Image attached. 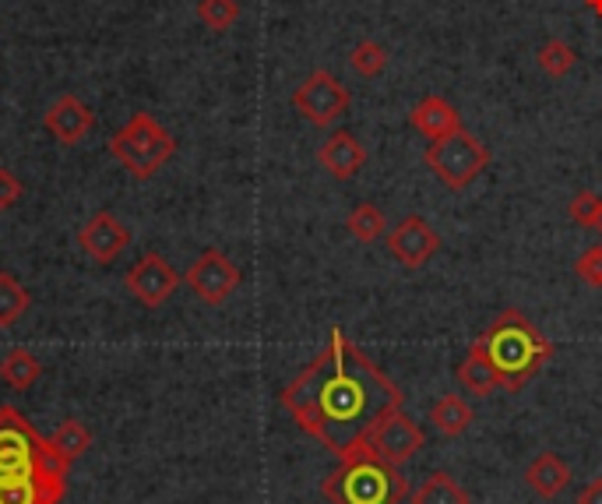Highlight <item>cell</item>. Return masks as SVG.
Wrapping results in <instances>:
<instances>
[{"instance_id":"6da1fadb","label":"cell","mask_w":602,"mask_h":504,"mask_svg":"<svg viewBox=\"0 0 602 504\" xmlns=\"http://www.w3.org/2000/svg\"><path fill=\"white\" fill-rule=\"evenodd\" d=\"M279 403L299 431L342 458L402 409V392L378 360L345 339L342 329H331L328 346L285 384Z\"/></svg>"},{"instance_id":"7a4b0ae2","label":"cell","mask_w":602,"mask_h":504,"mask_svg":"<svg viewBox=\"0 0 602 504\" xmlns=\"http://www.w3.org/2000/svg\"><path fill=\"white\" fill-rule=\"evenodd\" d=\"M71 463L14 406H0V504H60Z\"/></svg>"},{"instance_id":"3957f363","label":"cell","mask_w":602,"mask_h":504,"mask_svg":"<svg viewBox=\"0 0 602 504\" xmlns=\"http://www.w3.org/2000/svg\"><path fill=\"white\" fill-rule=\"evenodd\" d=\"M490 360L496 384L504 392H521L553 357V343L518 307L501 310L490 329L472 343Z\"/></svg>"},{"instance_id":"277c9868","label":"cell","mask_w":602,"mask_h":504,"mask_svg":"<svg viewBox=\"0 0 602 504\" xmlns=\"http://www.w3.org/2000/svg\"><path fill=\"white\" fill-rule=\"evenodd\" d=\"M321 491L331 504H402L409 497V483L395 463H388L370 441H364L339 458Z\"/></svg>"},{"instance_id":"5b68a950","label":"cell","mask_w":602,"mask_h":504,"mask_svg":"<svg viewBox=\"0 0 602 504\" xmlns=\"http://www.w3.org/2000/svg\"><path fill=\"white\" fill-rule=\"evenodd\" d=\"M113 159L124 167L134 181H152V176L173 159L176 142L152 113H134L131 121L110 138Z\"/></svg>"},{"instance_id":"8992f818","label":"cell","mask_w":602,"mask_h":504,"mask_svg":"<svg viewBox=\"0 0 602 504\" xmlns=\"http://www.w3.org/2000/svg\"><path fill=\"white\" fill-rule=\"evenodd\" d=\"M423 162L447 190H465L490 167V148L476 135H469V131H458V135H451V138L430 142L423 152Z\"/></svg>"},{"instance_id":"52a82bcc","label":"cell","mask_w":602,"mask_h":504,"mask_svg":"<svg viewBox=\"0 0 602 504\" xmlns=\"http://www.w3.org/2000/svg\"><path fill=\"white\" fill-rule=\"evenodd\" d=\"M293 107L314 127H331L353 107V96L331 71H310L293 93Z\"/></svg>"},{"instance_id":"ba28073f","label":"cell","mask_w":602,"mask_h":504,"mask_svg":"<svg viewBox=\"0 0 602 504\" xmlns=\"http://www.w3.org/2000/svg\"><path fill=\"white\" fill-rule=\"evenodd\" d=\"M239 283H244V275H239L236 265L216 247H208L184 275V286L208 307H219V304L230 300V296L239 290Z\"/></svg>"},{"instance_id":"9c48e42d","label":"cell","mask_w":602,"mask_h":504,"mask_svg":"<svg viewBox=\"0 0 602 504\" xmlns=\"http://www.w3.org/2000/svg\"><path fill=\"white\" fill-rule=\"evenodd\" d=\"M180 283H184V279H180V272L162 255L138 258L124 275L127 293L148 310H156V307H162L165 300H170V296L180 290Z\"/></svg>"},{"instance_id":"30bf717a","label":"cell","mask_w":602,"mask_h":504,"mask_svg":"<svg viewBox=\"0 0 602 504\" xmlns=\"http://www.w3.org/2000/svg\"><path fill=\"white\" fill-rule=\"evenodd\" d=\"M388 250L402 269H423L427 261H433V255L441 250V236L430 226L423 216H405L402 222H395L388 233Z\"/></svg>"},{"instance_id":"8fae6325","label":"cell","mask_w":602,"mask_h":504,"mask_svg":"<svg viewBox=\"0 0 602 504\" xmlns=\"http://www.w3.org/2000/svg\"><path fill=\"white\" fill-rule=\"evenodd\" d=\"M370 444L378 448V455H384L388 463H409V458H416L419 452H423V444H427V434H423V427H419L409 413H402L395 409L388 420H381L378 431L370 434Z\"/></svg>"},{"instance_id":"7c38bea8","label":"cell","mask_w":602,"mask_h":504,"mask_svg":"<svg viewBox=\"0 0 602 504\" xmlns=\"http://www.w3.org/2000/svg\"><path fill=\"white\" fill-rule=\"evenodd\" d=\"M131 230L120 222L113 212H96L93 219L78 230V247L85 250L96 265H110L127 250Z\"/></svg>"},{"instance_id":"4fadbf2b","label":"cell","mask_w":602,"mask_h":504,"mask_svg":"<svg viewBox=\"0 0 602 504\" xmlns=\"http://www.w3.org/2000/svg\"><path fill=\"white\" fill-rule=\"evenodd\" d=\"M42 127L50 131L53 142L71 148V145H78L88 131L96 127V113L78 96H60L57 102H50V110L42 113Z\"/></svg>"},{"instance_id":"5bb4252c","label":"cell","mask_w":602,"mask_h":504,"mask_svg":"<svg viewBox=\"0 0 602 504\" xmlns=\"http://www.w3.org/2000/svg\"><path fill=\"white\" fill-rule=\"evenodd\" d=\"M318 162H321V170H328V176H335V181H353V176L367 167V148L353 131L339 127L321 142Z\"/></svg>"},{"instance_id":"9a60e30c","label":"cell","mask_w":602,"mask_h":504,"mask_svg":"<svg viewBox=\"0 0 602 504\" xmlns=\"http://www.w3.org/2000/svg\"><path fill=\"white\" fill-rule=\"evenodd\" d=\"M409 124L430 142H441V138H451V135H458V131H465L462 113L451 107L444 96H423L419 99L413 107V113H409Z\"/></svg>"},{"instance_id":"2e32d148","label":"cell","mask_w":602,"mask_h":504,"mask_svg":"<svg viewBox=\"0 0 602 504\" xmlns=\"http://www.w3.org/2000/svg\"><path fill=\"white\" fill-rule=\"evenodd\" d=\"M525 483H529V491L536 497H543V501H553V497H561L567 491V483H570V466L564 463L556 452H539L529 466H525Z\"/></svg>"},{"instance_id":"e0dca14e","label":"cell","mask_w":602,"mask_h":504,"mask_svg":"<svg viewBox=\"0 0 602 504\" xmlns=\"http://www.w3.org/2000/svg\"><path fill=\"white\" fill-rule=\"evenodd\" d=\"M430 423L438 427V434L458 438L476 423V409L465 403L462 395H441L438 403L430 406Z\"/></svg>"},{"instance_id":"ac0fdd59","label":"cell","mask_w":602,"mask_h":504,"mask_svg":"<svg viewBox=\"0 0 602 504\" xmlns=\"http://www.w3.org/2000/svg\"><path fill=\"white\" fill-rule=\"evenodd\" d=\"M413 504H472L469 491L444 469H433L430 477L409 494Z\"/></svg>"},{"instance_id":"d6986e66","label":"cell","mask_w":602,"mask_h":504,"mask_svg":"<svg viewBox=\"0 0 602 504\" xmlns=\"http://www.w3.org/2000/svg\"><path fill=\"white\" fill-rule=\"evenodd\" d=\"M42 378V364L36 353L28 349H11L4 360H0V381L14 392H28L33 384Z\"/></svg>"},{"instance_id":"ffe728a7","label":"cell","mask_w":602,"mask_h":504,"mask_svg":"<svg viewBox=\"0 0 602 504\" xmlns=\"http://www.w3.org/2000/svg\"><path fill=\"white\" fill-rule=\"evenodd\" d=\"M455 378H458V384L469 395H490L493 389H501V384H496V374H493L490 360L476 346H469V357L455 367Z\"/></svg>"},{"instance_id":"44dd1931","label":"cell","mask_w":602,"mask_h":504,"mask_svg":"<svg viewBox=\"0 0 602 504\" xmlns=\"http://www.w3.org/2000/svg\"><path fill=\"white\" fill-rule=\"evenodd\" d=\"M28 307H33V293H28L11 272H0V329L19 324L28 315Z\"/></svg>"},{"instance_id":"7402d4cb","label":"cell","mask_w":602,"mask_h":504,"mask_svg":"<svg viewBox=\"0 0 602 504\" xmlns=\"http://www.w3.org/2000/svg\"><path fill=\"white\" fill-rule=\"evenodd\" d=\"M536 64L543 74H550V78H567L578 64V50L564 39H546L543 47L536 50Z\"/></svg>"},{"instance_id":"603a6c76","label":"cell","mask_w":602,"mask_h":504,"mask_svg":"<svg viewBox=\"0 0 602 504\" xmlns=\"http://www.w3.org/2000/svg\"><path fill=\"white\" fill-rule=\"evenodd\" d=\"M345 226H349V233L356 236L359 244H373L388 233V219L373 201H359L356 209L349 212V219H345Z\"/></svg>"},{"instance_id":"cb8c5ba5","label":"cell","mask_w":602,"mask_h":504,"mask_svg":"<svg viewBox=\"0 0 602 504\" xmlns=\"http://www.w3.org/2000/svg\"><path fill=\"white\" fill-rule=\"evenodd\" d=\"M50 444H53V452L60 455V458H67V463H74V458H82L88 448H93V431L82 423V420H64L53 431V438H50Z\"/></svg>"},{"instance_id":"d4e9b609","label":"cell","mask_w":602,"mask_h":504,"mask_svg":"<svg viewBox=\"0 0 602 504\" xmlns=\"http://www.w3.org/2000/svg\"><path fill=\"white\" fill-rule=\"evenodd\" d=\"M349 64H353V71L359 74V78H378V74H384V67H388V50L381 47L378 39H364V42H356L353 47Z\"/></svg>"},{"instance_id":"484cf974","label":"cell","mask_w":602,"mask_h":504,"mask_svg":"<svg viewBox=\"0 0 602 504\" xmlns=\"http://www.w3.org/2000/svg\"><path fill=\"white\" fill-rule=\"evenodd\" d=\"M198 19L212 33H230L239 19V0H198Z\"/></svg>"},{"instance_id":"4316f807","label":"cell","mask_w":602,"mask_h":504,"mask_svg":"<svg viewBox=\"0 0 602 504\" xmlns=\"http://www.w3.org/2000/svg\"><path fill=\"white\" fill-rule=\"evenodd\" d=\"M599 205H602V198L595 195V190H578V195L567 201V219H570V222H578V226L589 230V222L595 219Z\"/></svg>"},{"instance_id":"83f0119b","label":"cell","mask_w":602,"mask_h":504,"mask_svg":"<svg viewBox=\"0 0 602 504\" xmlns=\"http://www.w3.org/2000/svg\"><path fill=\"white\" fill-rule=\"evenodd\" d=\"M575 272L581 283H589L592 290H602V244H592L585 255L575 261Z\"/></svg>"},{"instance_id":"f1b7e54d","label":"cell","mask_w":602,"mask_h":504,"mask_svg":"<svg viewBox=\"0 0 602 504\" xmlns=\"http://www.w3.org/2000/svg\"><path fill=\"white\" fill-rule=\"evenodd\" d=\"M22 201V181L11 170L0 167V212H11Z\"/></svg>"},{"instance_id":"f546056e","label":"cell","mask_w":602,"mask_h":504,"mask_svg":"<svg viewBox=\"0 0 602 504\" xmlns=\"http://www.w3.org/2000/svg\"><path fill=\"white\" fill-rule=\"evenodd\" d=\"M575 504H602V477H595L589 487H581V494Z\"/></svg>"},{"instance_id":"4dcf8cb0","label":"cell","mask_w":602,"mask_h":504,"mask_svg":"<svg viewBox=\"0 0 602 504\" xmlns=\"http://www.w3.org/2000/svg\"><path fill=\"white\" fill-rule=\"evenodd\" d=\"M589 230H592V233H599V236H602V205H599V212H595V219H592V222H589Z\"/></svg>"},{"instance_id":"1f68e13d","label":"cell","mask_w":602,"mask_h":504,"mask_svg":"<svg viewBox=\"0 0 602 504\" xmlns=\"http://www.w3.org/2000/svg\"><path fill=\"white\" fill-rule=\"evenodd\" d=\"M585 8H589L592 14H599V19H602V0H585Z\"/></svg>"}]
</instances>
